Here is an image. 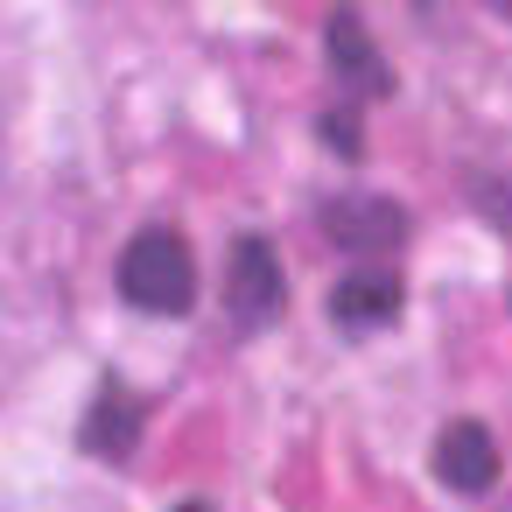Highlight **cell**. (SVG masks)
Instances as JSON below:
<instances>
[{
    "label": "cell",
    "mask_w": 512,
    "mask_h": 512,
    "mask_svg": "<svg viewBox=\"0 0 512 512\" xmlns=\"http://www.w3.org/2000/svg\"><path fill=\"white\" fill-rule=\"evenodd\" d=\"M113 281H120V302L148 309V316H190V302H197V260H190L183 232H169V225L134 232Z\"/></svg>",
    "instance_id": "6da1fadb"
},
{
    "label": "cell",
    "mask_w": 512,
    "mask_h": 512,
    "mask_svg": "<svg viewBox=\"0 0 512 512\" xmlns=\"http://www.w3.org/2000/svg\"><path fill=\"white\" fill-rule=\"evenodd\" d=\"M225 309H232L239 330H267L288 309V274H281V260H274V246L260 232H246L232 246V260H225Z\"/></svg>",
    "instance_id": "7a4b0ae2"
},
{
    "label": "cell",
    "mask_w": 512,
    "mask_h": 512,
    "mask_svg": "<svg viewBox=\"0 0 512 512\" xmlns=\"http://www.w3.org/2000/svg\"><path fill=\"white\" fill-rule=\"evenodd\" d=\"M323 239L372 267V260L400 253V239H407V211H400L393 197H330V204H323Z\"/></svg>",
    "instance_id": "3957f363"
},
{
    "label": "cell",
    "mask_w": 512,
    "mask_h": 512,
    "mask_svg": "<svg viewBox=\"0 0 512 512\" xmlns=\"http://www.w3.org/2000/svg\"><path fill=\"white\" fill-rule=\"evenodd\" d=\"M330 323H337L344 337L393 330V323H400V274H393V267H351V274L330 288Z\"/></svg>",
    "instance_id": "277c9868"
},
{
    "label": "cell",
    "mask_w": 512,
    "mask_h": 512,
    "mask_svg": "<svg viewBox=\"0 0 512 512\" xmlns=\"http://www.w3.org/2000/svg\"><path fill=\"white\" fill-rule=\"evenodd\" d=\"M141 428H148V400H141V393H127L120 379H106V386H99V400L85 407L78 442H85V456H99V463H127V456H134V442H141Z\"/></svg>",
    "instance_id": "5b68a950"
},
{
    "label": "cell",
    "mask_w": 512,
    "mask_h": 512,
    "mask_svg": "<svg viewBox=\"0 0 512 512\" xmlns=\"http://www.w3.org/2000/svg\"><path fill=\"white\" fill-rule=\"evenodd\" d=\"M435 477L456 491V498H477V491H491L498 484V442H491V428L484 421H449L442 435H435Z\"/></svg>",
    "instance_id": "8992f818"
},
{
    "label": "cell",
    "mask_w": 512,
    "mask_h": 512,
    "mask_svg": "<svg viewBox=\"0 0 512 512\" xmlns=\"http://www.w3.org/2000/svg\"><path fill=\"white\" fill-rule=\"evenodd\" d=\"M323 50H330L337 78L351 85V99H386V92H393V71H386V57L372 50V36L358 29L351 8H337V15L323 22Z\"/></svg>",
    "instance_id": "52a82bcc"
},
{
    "label": "cell",
    "mask_w": 512,
    "mask_h": 512,
    "mask_svg": "<svg viewBox=\"0 0 512 512\" xmlns=\"http://www.w3.org/2000/svg\"><path fill=\"white\" fill-rule=\"evenodd\" d=\"M477 211H484L498 232H512V176H484V183H477Z\"/></svg>",
    "instance_id": "ba28073f"
},
{
    "label": "cell",
    "mask_w": 512,
    "mask_h": 512,
    "mask_svg": "<svg viewBox=\"0 0 512 512\" xmlns=\"http://www.w3.org/2000/svg\"><path fill=\"white\" fill-rule=\"evenodd\" d=\"M316 134H323V141H330L337 155H358V113H351V106L323 113V120H316Z\"/></svg>",
    "instance_id": "9c48e42d"
},
{
    "label": "cell",
    "mask_w": 512,
    "mask_h": 512,
    "mask_svg": "<svg viewBox=\"0 0 512 512\" xmlns=\"http://www.w3.org/2000/svg\"><path fill=\"white\" fill-rule=\"evenodd\" d=\"M176 512H204V505H176Z\"/></svg>",
    "instance_id": "30bf717a"
},
{
    "label": "cell",
    "mask_w": 512,
    "mask_h": 512,
    "mask_svg": "<svg viewBox=\"0 0 512 512\" xmlns=\"http://www.w3.org/2000/svg\"><path fill=\"white\" fill-rule=\"evenodd\" d=\"M505 15H512V8H505Z\"/></svg>",
    "instance_id": "8fae6325"
}]
</instances>
